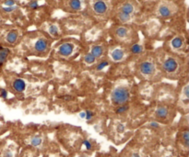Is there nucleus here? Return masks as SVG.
<instances>
[{
  "label": "nucleus",
  "mask_w": 189,
  "mask_h": 157,
  "mask_svg": "<svg viewBox=\"0 0 189 157\" xmlns=\"http://www.w3.org/2000/svg\"><path fill=\"white\" fill-rule=\"evenodd\" d=\"M9 53H10L9 49L0 47V65H3L5 64V62L7 60V57Z\"/></svg>",
  "instance_id": "obj_9"
},
{
  "label": "nucleus",
  "mask_w": 189,
  "mask_h": 157,
  "mask_svg": "<svg viewBox=\"0 0 189 157\" xmlns=\"http://www.w3.org/2000/svg\"><path fill=\"white\" fill-rule=\"evenodd\" d=\"M73 51V46L70 43H64L59 47V53L61 55L68 56Z\"/></svg>",
  "instance_id": "obj_6"
},
{
  "label": "nucleus",
  "mask_w": 189,
  "mask_h": 157,
  "mask_svg": "<svg viewBox=\"0 0 189 157\" xmlns=\"http://www.w3.org/2000/svg\"><path fill=\"white\" fill-rule=\"evenodd\" d=\"M127 33H128V30L125 27H120L116 30V35H117L119 38H125Z\"/></svg>",
  "instance_id": "obj_15"
},
{
  "label": "nucleus",
  "mask_w": 189,
  "mask_h": 157,
  "mask_svg": "<svg viewBox=\"0 0 189 157\" xmlns=\"http://www.w3.org/2000/svg\"><path fill=\"white\" fill-rule=\"evenodd\" d=\"M109 64V63L107 61H105V60H103V61H102L101 63H99L98 64H97V66H96V70L97 71H101V70H103L104 67H106L107 65Z\"/></svg>",
  "instance_id": "obj_21"
},
{
  "label": "nucleus",
  "mask_w": 189,
  "mask_h": 157,
  "mask_svg": "<svg viewBox=\"0 0 189 157\" xmlns=\"http://www.w3.org/2000/svg\"><path fill=\"white\" fill-rule=\"evenodd\" d=\"M121 12H124L126 14L131 15L133 12H134V7H133V5L130 4V3H126V4H124L123 6H122Z\"/></svg>",
  "instance_id": "obj_10"
},
{
  "label": "nucleus",
  "mask_w": 189,
  "mask_h": 157,
  "mask_svg": "<svg viewBox=\"0 0 189 157\" xmlns=\"http://www.w3.org/2000/svg\"><path fill=\"white\" fill-rule=\"evenodd\" d=\"M48 47V42L46 40H43V39H40L39 41H36L35 43V51L38 53H44L47 50Z\"/></svg>",
  "instance_id": "obj_5"
},
{
  "label": "nucleus",
  "mask_w": 189,
  "mask_h": 157,
  "mask_svg": "<svg viewBox=\"0 0 189 157\" xmlns=\"http://www.w3.org/2000/svg\"><path fill=\"white\" fill-rule=\"evenodd\" d=\"M15 9H17L16 6H12V7H6V8H3V10L5 11V12H8V13L12 12V11H14Z\"/></svg>",
  "instance_id": "obj_26"
},
{
  "label": "nucleus",
  "mask_w": 189,
  "mask_h": 157,
  "mask_svg": "<svg viewBox=\"0 0 189 157\" xmlns=\"http://www.w3.org/2000/svg\"><path fill=\"white\" fill-rule=\"evenodd\" d=\"M5 5L7 6V7H12V6H15V1L14 0H7V1L5 2Z\"/></svg>",
  "instance_id": "obj_28"
},
{
  "label": "nucleus",
  "mask_w": 189,
  "mask_h": 157,
  "mask_svg": "<svg viewBox=\"0 0 189 157\" xmlns=\"http://www.w3.org/2000/svg\"><path fill=\"white\" fill-rule=\"evenodd\" d=\"M117 131H118L119 132H123V131H125V126H124V125H122V124L118 125V127H117Z\"/></svg>",
  "instance_id": "obj_32"
},
{
  "label": "nucleus",
  "mask_w": 189,
  "mask_h": 157,
  "mask_svg": "<svg viewBox=\"0 0 189 157\" xmlns=\"http://www.w3.org/2000/svg\"><path fill=\"white\" fill-rule=\"evenodd\" d=\"M83 144L85 145L86 148H87L88 150H91V144L90 142L88 141V140H85V141H83Z\"/></svg>",
  "instance_id": "obj_29"
},
{
  "label": "nucleus",
  "mask_w": 189,
  "mask_h": 157,
  "mask_svg": "<svg viewBox=\"0 0 189 157\" xmlns=\"http://www.w3.org/2000/svg\"><path fill=\"white\" fill-rule=\"evenodd\" d=\"M93 8L97 14H103L107 10V5L104 1H96L93 6Z\"/></svg>",
  "instance_id": "obj_4"
},
{
  "label": "nucleus",
  "mask_w": 189,
  "mask_h": 157,
  "mask_svg": "<svg viewBox=\"0 0 189 157\" xmlns=\"http://www.w3.org/2000/svg\"><path fill=\"white\" fill-rule=\"evenodd\" d=\"M142 52V46L139 45V44H134L131 47V53L134 54H138Z\"/></svg>",
  "instance_id": "obj_19"
},
{
  "label": "nucleus",
  "mask_w": 189,
  "mask_h": 157,
  "mask_svg": "<svg viewBox=\"0 0 189 157\" xmlns=\"http://www.w3.org/2000/svg\"><path fill=\"white\" fill-rule=\"evenodd\" d=\"M13 88L17 92H23L25 89V82L22 79H16L13 83Z\"/></svg>",
  "instance_id": "obj_8"
},
{
  "label": "nucleus",
  "mask_w": 189,
  "mask_h": 157,
  "mask_svg": "<svg viewBox=\"0 0 189 157\" xmlns=\"http://www.w3.org/2000/svg\"><path fill=\"white\" fill-rule=\"evenodd\" d=\"M95 59H96V57H94V56L91 53L86 54L85 57H84V61L86 62V64H93L94 62H95Z\"/></svg>",
  "instance_id": "obj_20"
},
{
  "label": "nucleus",
  "mask_w": 189,
  "mask_h": 157,
  "mask_svg": "<svg viewBox=\"0 0 189 157\" xmlns=\"http://www.w3.org/2000/svg\"><path fill=\"white\" fill-rule=\"evenodd\" d=\"M151 126L152 128H159V127H160L159 123L155 122V121H153V122H151Z\"/></svg>",
  "instance_id": "obj_34"
},
{
  "label": "nucleus",
  "mask_w": 189,
  "mask_h": 157,
  "mask_svg": "<svg viewBox=\"0 0 189 157\" xmlns=\"http://www.w3.org/2000/svg\"><path fill=\"white\" fill-rule=\"evenodd\" d=\"M42 142V139L40 137H34L31 140V145L32 146H38Z\"/></svg>",
  "instance_id": "obj_24"
},
{
  "label": "nucleus",
  "mask_w": 189,
  "mask_h": 157,
  "mask_svg": "<svg viewBox=\"0 0 189 157\" xmlns=\"http://www.w3.org/2000/svg\"><path fill=\"white\" fill-rule=\"evenodd\" d=\"M112 59L115 62H119L121 61L122 59L124 58V56H125V53L123 50H121V49H114V51L112 52Z\"/></svg>",
  "instance_id": "obj_7"
},
{
  "label": "nucleus",
  "mask_w": 189,
  "mask_h": 157,
  "mask_svg": "<svg viewBox=\"0 0 189 157\" xmlns=\"http://www.w3.org/2000/svg\"><path fill=\"white\" fill-rule=\"evenodd\" d=\"M163 68L167 73L172 74V73H174L177 70V68H178V64H177V62L174 59L169 58L163 63Z\"/></svg>",
  "instance_id": "obj_2"
},
{
  "label": "nucleus",
  "mask_w": 189,
  "mask_h": 157,
  "mask_svg": "<svg viewBox=\"0 0 189 157\" xmlns=\"http://www.w3.org/2000/svg\"><path fill=\"white\" fill-rule=\"evenodd\" d=\"M64 99H65V100H71V99H72V97H70V96H66V97H64Z\"/></svg>",
  "instance_id": "obj_36"
},
{
  "label": "nucleus",
  "mask_w": 189,
  "mask_h": 157,
  "mask_svg": "<svg viewBox=\"0 0 189 157\" xmlns=\"http://www.w3.org/2000/svg\"><path fill=\"white\" fill-rule=\"evenodd\" d=\"M80 117L81 118V119H85V112H81V113L80 114Z\"/></svg>",
  "instance_id": "obj_35"
},
{
  "label": "nucleus",
  "mask_w": 189,
  "mask_h": 157,
  "mask_svg": "<svg viewBox=\"0 0 189 157\" xmlns=\"http://www.w3.org/2000/svg\"><path fill=\"white\" fill-rule=\"evenodd\" d=\"M129 99V93L126 88L118 87L114 89L112 93V101L116 105H123Z\"/></svg>",
  "instance_id": "obj_1"
},
{
  "label": "nucleus",
  "mask_w": 189,
  "mask_h": 157,
  "mask_svg": "<svg viewBox=\"0 0 189 157\" xmlns=\"http://www.w3.org/2000/svg\"><path fill=\"white\" fill-rule=\"evenodd\" d=\"M156 114H157V116L159 118H162V119H163V118H166V116H167L168 110H167V109L165 108V107H160V108L157 109Z\"/></svg>",
  "instance_id": "obj_14"
},
{
  "label": "nucleus",
  "mask_w": 189,
  "mask_h": 157,
  "mask_svg": "<svg viewBox=\"0 0 189 157\" xmlns=\"http://www.w3.org/2000/svg\"><path fill=\"white\" fill-rule=\"evenodd\" d=\"M127 109H128V107L126 106V105H122V106L118 107V108L115 109V112L117 114H121V113H124V112H126Z\"/></svg>",
  "instance_id": "obj_23"
},
{
  "label": "nucleus",
  "mask_w": 189,
  "mask_h": 157,
  "mask_svg": "<svg viewBox=\"0 0 189 157\" xmlns=\"http://www.w3.org/2000/svg\"><path fill=\"white\" fill-rule=\"evenodd\" d=\"M92 117H93V112L91 111V110H87L85 112V119L88 120H90L92 119Z\"/></svg>",
  "instance_id": "obj_25"
},
{
  "label": "nucleus",
  "mask_w": 189,
  "mask_h": 157,
  "mask_svg": "<svg viewBox=\"0 0 189 157\" xmlns=\"http://www.w3.org/2000/svg\"><path fill=\"white\" fill-rule=\"evenodd\" d=\"M103 48L101 46H93L91 49V54L94 57H100L103 54Z\"/></svg>",
  "instance_id": "obj_13"
},
{
  "label": "nucleus",
  "mask_w": 189,
  "mask_h": 157,
  "mask_svg": "<svg viewBox=\"0 0 189 157\" xmlns=\"http://www.w3.org/2000/svg\"><path fill=\"white\" fill-rule=\"evenodd\" d=\"M5 157H12V153H11L10 151H6Z\"/></svg>",
  "instance_id": "obj_33"
},
{
  "label": "nucleus",
  "mask_w": 189,
  "mask_h": 157,
  "mask_svg": "<svg viewBox=\"0 0 189 157\" xmlns=\"http://www.w3.org/2000/svg\"><path fill=\"white\" fill-rule=\"evenodd\" d=\"M118 19H119V20L121 21V22H127V21H129L130 20V19H131V17H130V15H128V14H126V13H124V12H120L119 14H118Z\"/></svg>",
  "instance_id": "obj_18"
},
{
  "label": "nucleus",
  "mask_w": 189,
  "mask_h": 157,
  "mask_svg": "<svg viewBox=\"0 0 189 157\" xmlns=\"http://www.w3.org/2000/svg\"><path fill=\"white\" fill-rule=\"evenodd\" d=\"M0 96L3 98H8V91L5 90V89H2L1 90V93H0Z\"/></svg>",
  "instance_id": "obj_30"
},
{
  "label": "nucleus",
  "mask_w": 189,
  "mask_h": 157,
  "mask_svg": "<svg viewBox=\"0 0 189 157\" xmlns=\"http://www.w3.org/2000/svg\"><path fill=\"white\" fill-rule=\"evenodd\" d=\"M183 136H184V139H185L186 146H188V131H185Z\"/></svg>",
  "instance_id": "obj_31"
},
{
  "label": "nucleus",
  "mask_w": 189,
  "mask_h": 157,
  "mask_svg": "<svg viewBox=\"0 0 189 157\" xmlns=\"http://www.w3.org/2000/svg\"><path fill=\"white\" fill-rule=\"evenodd\" d=\"M155 66L151 62H145L140 65V72L143 75H151L154 73Z\"/></svg>",
  "instance_id": "obj_3"
},
{
  "label": "nucleus",
  "mask_w": 189,
  "mask_h": 157,
  "mask_svg": "<svg viewBox=\"0 0 189 157\" xmlns=\"http://www.w3.org/2000/svg\"><path fill=\"white\" fill-rule=\"evenodd\" d=\"M172 45H173V47L174 49H179L183 46V40L181 38L177 37V38L174 39L173 41H172Z\"/></svg>",
  "instance_id": "obj_16"
},
{
  "label": "nucleus",
  "mask_w": 189,
  "mask_h": 157,
  "mask_svg": "<svg viewBox=\"0 0 189 157\" xmlns=\"http://www.w3.org/2000/svg\"><path fill=\"white\" fill-rule=\"evenodd\" d=\"M17 39H18V32H17V31H10L7 35V41L9 43L16 42Z\"/></svg>",
  "instance_id": "obj_12"
},
{
  "label": "nucleus",
  "mask_w": 189,
  "mask_h": 157,
  "mask_svg": "<svg viewBox=\"0 0 189 157\" xmlns=\"http://www.w3.org/2000/svg\"><path fill=\"white\" fill-rule=\"evenodd\" d=\"M159 13L162 17H170L171 15V9L167 7V6H160L159 8Z\"/></svg>",
  "instance_id": "obj_11"
},
{
  "label": "nucleus",
  "mask_w": 189,
  "mask_h": 157,
  "mask_svg": "<svg viewBox=\"0 0 189 157\" xmlns=\"http://www.w3.org/2000/svg\"><path fill=\"white\" fill-rule=\"evenodd\" d=\"M131 157H140V156H139V155H138L137 154H133V155H132Z\"/></svg>",
  "instance_id": "obj_37"
},
{
  "label": "nucleus",
  "mask_w": 189,
  "mask_h": 157,
  "mask_svg": "<svg viewBox=\"0 0 189 157\" xmlns=\"http://www.w3.org/2000/svg\"><path fill=\"white\" fill-rule=\"evenodd\" d=\"M49 32L51 33L53 36H56L58 35V28L55 25H52L49 27Z\"/></svg>",
  "instance_id": "obj_22"
},
{
  "label": "nucleus",
  "mask_w": 189,
  "mask_h": 157,
  "mask_svg": "<svg viewBox=\"0 0 189 157\" xmlns=\"http://www.w3.org/2000/svg\"><path fill=\"white\" fill-rule=\"evenodd\" d=\"M29 7H30L31 9H36V8L39 7L38 2H37V1H31V2H30V4H29Z\"/></svg>",
  "instance_id": "obj_27"
},
{
  "label": "nucleus",
  "mask_w": 189,
  "mask_h": 157,
  "mask_svg": "<svg viewBox=\"0 0 189 157\" xmlns=\"http://www.w3.org/2000/svg\"><path fill=\"white\" fill-rule=\"evenodd\" d=\"M70 7L75 10H79L81 8V2L80 0H70Z\"/></svg>",
  "instance_id": "obj_17"
}]
</instances>
